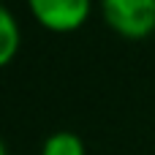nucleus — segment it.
<instances>
[{
	"instance_id": "f257e3e1",
	"label": "nucleus",
	"mask_w": 155,
	"mask_h": 155,
	"mask_svg": "<svg viewBox=\"0 0 155 155\" xmlns=\"http://www.w3.org/2000/svg\"><path fill=\"white\" fill-rule=\"evenodd\" d=\"M104 22L128 41H142L155 33V0H98Z\"/></svg>"
},
{
	"instance_id": "f03ea898",
	"label": "nucleus",
	"mask_w": 155,
	"mask_h": 155,
	"mask_svg": "<svg viewBox=\"0 0 155 155\" xmlns=\"http://www.w3.org/2000/svg\"><path fill=\"white\" fill-rule=\"evenodd\" d=\"M33 19L52 33L79 30L93 11V0H25Z\"/></svg>"
},
{
	"instance_id": "7ed1b4c3",
	"label": "nucleus",
	"mask_w": 155,
	"mask_h": 155,
	"mask_svg": "<svg viewBox=\"0 0 155 155\" xmlns=\"http://www.w3.org/2000/svg\"><path fill=\"white\" fill-rule=\"evenodd\" d=\"M19 44H22L19 22H16V16L11 14V8L0 0V68H5V65L16 57Z\"/></svg>"
},
{
	"instance_id": "20e7f679",
	"label": "nucleus",
	"mask_w": 155,
	"mask_h": 155,
	"mask_svg": "<svg viewBox=\"0 0 155 155\" xmlns=\"http://www.w3.org/2000/svg\"><path fill=\"white\" fill-rule=\"evenodd\" d=\"M41 155H87L84 139L74 131H54L44 139Z\"/></svg>"
},
{
	"instance_id": "39448f33",
	"label": "nucleus",
	"mask_w": 155,
	"mask_h": 155,
	"mask_svg": "<svg viewBox=\"0 0 155 155\" xmlns=\"http://www.w3.org/2000/svg\"><path fill=\"white\" fill-rule=\"evenodd\" d=\"M0 155H8V150H5V142H3V136H0Z\"/></svg>"
}]
</instances>
